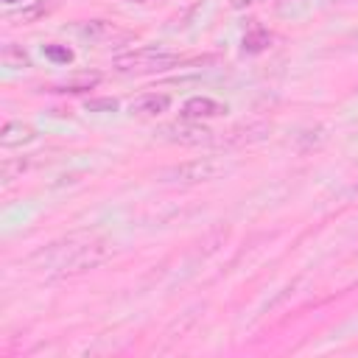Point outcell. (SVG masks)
<instances>
[{
	"mask_svg": "<svg viewBox=\"0 0 358 358\" xmlns=\"http://www.w3.org/2000/svg\"><path fill=\"white\" fill-rule=\"evenodd\" d=\"M224 106L213 98H190L185 106H182V117L185 120H201V117H215L221 115Z\"/></svg>",
	"mask_w": 358,
	"mask_h": 358,
	"instance_id": "cell-5",
	"label": "cell"
},
{
	"mask_svg": "<svg viewBox=\"0 0 358 358\" xmlns=\"http://www.w3.org/2000/svg\"><path fill=\"white\" fill-rule=\"evenodd\" d=\"M3 3H8V6H11V3H20V0H3Z\"/></svg>",
	"mask_w": 358,
	"mask_h": 358,
	"instance_id": "cell-11",
	"label": "cell"
},
{
	"mask_svg": "<svg viewBox=\"0 0 358 358\" xmlns=\"http://www.w3.org/2000/svg\"><path fill=\"white\" fill-rule=\"evenodd\" d=\"M173 64H179V56L159 48H140L115 59V67L120 73H162V70H171Z\"/></svg>",
	"mask_w": 358,
	"mask_h": 358,
	"instance_id": "cell-1",
	"label": "cell"
},
{
	"mask_svg": "<svg viewBox=\"0 0 358 358\" xmlns=\"http://www.w3.org/2000/svg\"><path fill=\"white\" fill-rule=\"evenodd\" d=\"M106 257H109V249L101 241H90V238L81 241V243L70 241V255H62L56 260V268H59V274H76V271H84V268L98 266Z\"/></svg>",
	"mask_w": 358,
	"mask_h": 358,
	"instance_id": "cell-2",
	"label": "cell"
},
{
	"mask_svg": "<svg viewBox=\"0 0 358 358\" xmlns=\"http://www.w3.org/2000/svg\"><path fill=\"white\" fill-rule=\"evenodd\" d=\"M268 42H271V34H268L266 28L255 25V28H252V31L243 36V50H249V53H257V50H263Z\"/></svg>",
	"mask_w": 358,
	"mask_h": 358,
	"instance_id": "cell-7",
	"label": "cell"
},
{
	"mask_svg": "<svg viewBox=\"0 0 358 358\" xmlns=\"http://www.w3.org/2000/svg\"><path fill=\"white\" fill-rule=\"evenodd\" d=\"M171 106V95L168 92H145L140 95L134 103H131V112L134 115H143V117H151V115H159Z\"/></svg>",
	"mask_w": 358,
	"mask_h": 358,
	"instance_id": "cell-4",
	"label": "cell"
},
{
	"mask_svg": "<svg viewBox=\"0 0 358 358\" xmlns=\"http://www.w3.org/2000/svg\"><path fill=\"white\" fill-rule=\"evenodd\" d=\"M131 3H148V0H131Z\"/></svg>",
	"mask_w": 358,
	"mask_h": 358,
	"instance_id": "cell-13",
	"label": "cell"
},
{
	"mask_svg": "<svg viewBox=\"0 0 358 358\" xmlns=\"http://www.w3.org/2000/svg\"><path fill=\"white\" fill-rule=\"evenodd\" d=\"M45 53H48L50 59H56V62H70V59H73V53H70V50L56 48V45H48V48H45Z\"/></svg>",
	"mask_w": 358,
	"mask_h": 358,
	"instance_id": "cell-10",
	"label": "cell"
},
{
	"mask_svg": "<svg viewBox=\"0 0 358 358\" xmlns=\"http://www.w3.org/2000/svg\"><path fill=\"white\" fill-rule=\"evenodd\" d=\"M34 137V131H31V126H22V123H14V120H8L6 126H3V134H0V143L3 145H20V143H28Z\"/></svg>",
	"mask_w": 358,
	"mask_h": 358,
	"instance_id": "cell-6",
	"label": "cell"
},
{
	"mask_svg": "<svg viewBox=\"0 0 358 358\" xmlns=\"http://www.w3.org/2000/svg\"><path fill=\"white\" fill-rule=\"evenodd\" d=\"M117 101L115 98H98V101H87V112H115Z\"/></svg>",
	"mask_w": 358,
	"mask_h": 358,
	"instance_id": "cell-9",
	"label": "cell"
},
{
	"mask_svg": "<svg viewBox=\"0 0 358 358\" xmlns=\"http://www.w3.org/2000/svg\"><path fill=\"white\" fill-rule=\"evenodd\" d=\"M168 131H176V137L173 140H179V143H201V140H207V129H201V126H168Z\"/></svg>",
	"mask_w": 358,
	"mask_h": 358,
	"instance_id": "cell-8",
	"label": "cell"
},
{
	"mask_svg": "<svg viewBox=\"0 0 358 358\" xmlns=\"http://www.w3.org/2000/svg\"><path fill=\"white\" fill-rule=\"evenodd\" d=\"M218 168L210 162V159H196V162H185L173 171H168L165 176H171L173 182H201V179H210Z\"/></svg>",
	"mask_w": 358,
	"mask_h": 358,
	"instance_id": "cell-3",
	"label": "cell"
},
{
	"mask_svg": "<svg viewBox=\"0 0 358 358\" xmlns=\"http://www.w3.org/2000/svg\"><path fill=\"white\" fill-rule=\"evenodd\" d=\"M324 3H344V0H324Z\"/></svg>",
	"mask_w": 358,
	"mask_h": 358,
	"instance_id": "cell-12",
	"label": "cell"
}]
</instances>
